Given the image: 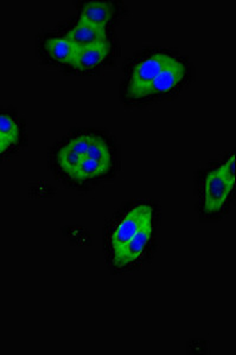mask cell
Here are the masks:
<instances>
[{"instance_id":"ba28073f","label":"cell","mask_w":236,"mask_h":355,"mask_svg":"<svg viewBox=\"0 0 236 355\" xmlns=\"http://www.w3.org/2000/svg\"><path fill=\"white\" fill-rule=\"evenodd\" d=\"M126 5L122 1L110 0H92L78 3V18L94 26L115 33V25H118L125 17Z\"/></svg>"},{"instance_id":"7a4b0ae2","label":"cell","mask_w":236,"mask_h":355,"mask_svg":"<svg viewBox=\"0 0 236 355\" xmlns=\"http://www.w3.org/2000/svg\"><path fill=\"white\" fill-rule=\"evenodd\" d=\"M195 210L200 220L219 223L227 218L235 205V152L196 171Z\"/></svg>"},{"instance_id":"8992f818","label":"cell","mask_w":236,"mask_h":355,"mask_svg":"<svg viewBox=\"0 0 236 355\" xmlns=\"http://www.w3.org/2000/svg\"><path fill=\"white\" fill-rule=\"evenodd\" d=\"M162 211L153 214L135 239L119 254L108 268L112 275L132 274L150 264L158 249V231Z\"/></svg>"},{"instance_id":"7c38bea8","label":"cell","mask_w":236,"mask_h":355,"mask_svg":"<svg viewBox=\"0 0 236 355\" xmlns=\"http://www.w3.org/2000/svg\"><path fill=\"white\" fill-rule=\"evenodd\" d=\"M10 148H11V146H8V144L0 137V154L5 153V152L10 150Z\"/></svg>"},{"instance_id":"6da1fadb","label":"cell","mask_w":236,"mask_h":355,"mask_svg":"<svg viewBox=\"0 0 236 355\" xmlns=\"http://www.w3.org/2000/svg\"><path fill=\"white\" fill-rule=\"evenodd\" d=\"M48 160L63 187L87 193L117 179L121 171V147L110 130L78 127L53 144Z\"/></svg>"},{"instance_id":"3957f363","label":"cell","mask_w":236,"mask_h":355,"mask_svg":"<svg viewBox=\"0 0 236 355\" xmlns=\"http://www.w3.org/2000/svg\"><path fill=\"white\" fill-rule=\"evenodd\" d=\"M159 211L162 207L155 199H135L124 202L107 219L102 230V252L106 266L115 262L144 224Z\"/></svg>"},{"instance_id":"9c48e42d","label":"cell","mask_w":236,"mask_h":355,"mask_svg":"<svg viewBox=\"0 0 236 355\" xmlns=\"http://www.w3.org/2000/svg\"><path fill=\"white\" fill-rule=\"evenodd\" d=\"M78 49L61 33H48L41 42V55L49 65H53L63 73H69L73 67Z\"/></svg>"},{"instance_id":"8fae6325","label":"cell","mask_w":236,"mask_h":355,"mask_svg":"<svg viewBox=\"0 0 236 355\" xmlns=\"http://www.w3.org/2000/svg\"><path fill=\"white\" fill-rule=\"evenodd\" d=\"M0 137L11 147L19 141L21 125L13 117L0 114Z\"/></svg>"},{"instance_id":"5b68a950","label":"cell","mask_w":236,"mask_h":355,"mask_svg":"<svg viewBox=\"0 0 236 355\" xmlns=\"http://www.w3.org/2000/svg\"><path fill=\"white\" fill-rule=\"evenodd\" d=\"M194 80L195 67L187 57L178 53L151 83L140 98L137 110H146L151 105L174 100L190 88Z\"/></svg>"},{"instance_id":"30bf717a","label":"cell","mask_w":236,"mask_h":355,"mask_svg":"<svg viewBox=\"0 0 236 355\" xmlns=\"http://www.w3.org/2000/svg\"><path fill=\"white\" fill-rule=\"evenodd\" d=\"M58 33L67 37L76 49L93 46L115 35V33H110L87 21H81L78 17H73L69 21H65V25H60Z\"/></svg>"},{"instance_id":"52a82bcc","label":"cell","mask_w":236,"mask_h":355,"mask_svg":"<svg viewBox=\"0 0 236 355\" xmlns=\"http://www.w3.org/2000/svg\"><path fill=\"white\" fill-rule=\"evenodd\" d=\"M120 57V45L115 35L99 44L78 49L68 75L92 76L113 68Z\"/></svg>"},{"instance_id":"277c9868","label":"cell","mask_w":236,"mask_h":355,"mask_svg":"<svg viewBox=\"0 0 236 355\" xmlns=\"http://www.w3.org/2000/svg\"><path fill=\"white\" fill-rule=\"evenodd\" d=\"M178 53L169 49L149 48L130 57L122 69L120 103L127 110H137L151 83Z\"/></svg>"}]
</instances>
